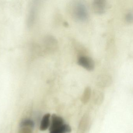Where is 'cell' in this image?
Returning <instances> with one entry per match:
<instances>
[{"mask_svg":"<svg viewBox=\"0 0 133 133\" xmlns=\"http://www.w3.org/2000/svg\"><path fill=\"white\" fill-rule=\"evenodd\" d=\"M71 14L73 18L78 21H85L88 18L86 7L84 4L80 2L73 4L71 8Z\"/></svg>","mask_w":133,"mask_h":133,"instance_id":"6da1fadb","label":"cell"},{"mask_svg":"<svg viewBox=\"0 0 133 133\" xmlns=\"http://www.w3.org/2000/svg\"><path fill=\"white\" fill-rule=\"evenodd\" d=\"M107 8V4L105 1H94L91 4L92 10L96 14L101 15L104 14Z\"/></svg>","mask_w":133,"mask_h":133,"instance_id":"7a4b0ae2","label":"cell"},{"mask_svg":"<svg viewBox=\"0 0 133 133\" xmlns=\"http://www.w3.org/2000/svg\"><path fill=\"white\" fill-rule=\"evenodd\" d=\"M78 64L81 66L89 71L92 70L95 68L94 61L89 57L85 56L80 57L78 60Z\"/></svg>","mask_w":133,"mask_h":133,"instance_id":"3957f363","label":"cell"},{"mask_svg":"<svg viewBox=\"0 0 133 133\" xmlns=\"http://www.w3.org/2000/svg\"><path fill=\"white\" fill-rule=\"evenodd\" d=\"M64 124L63 120L60 117L53 114L51 117V122L49 126V131L54 130Z\"/></svg>","mask_w":133,"mask_h":133,"instance_id":"277c9868","label":"cell"},{"mask_svg":"<svg viewBox=\"0 0 133 133\" xmlns=\"http://www.w3.org/2000/svg\"><path fill=\"white\" fill-rule=\"evenodd\" d=\"M50 118V114L49 113L46 114L43 117L39 127L40 130L43 131L46 130L49 127Z\"/></svg>","mask_w":133,"mask_h":133,"instance_id":"5b68a950","label":"cell"},{"mask_svg":"<svg viewBox=\"0 0 133 133\" xmlns=\"http://www.w3.org/2000/svg\"><path fill=\"white\" fill-rule=\"evenodd\" d=\"M49 131V133H70L71 131V128L68 124H63L58 128Z\"/></svg>","mask_w":133,"mask_h":133,"instance_id":"8992f818","label":"cell"},{"mask_svg":"<svg viewBox=\"0 0 133 133\" xmlns=\"http://www.w3.org/2000/svg\"><path fill=\"white\" fill-rule=\"evenodd\" d=\"M35 126L34 121L29 118H26L22 120L19 124L20 128L29 127L34 128Z\"/></svg>","mask_w":133,"mask_h":133,"instance_id":"52a82bcc","label":"cell"},{"mask_svg":"<svg viewBox=\"0 0 133 133\" xmlns=\"http://www.w3.org/2000/svg\"><path fill=\"white\" fill-rule=\"evenodd\" d=\"M126 21L128 23H130L133 21V14L132 12L129 11L126 15V17H125Z\"/></svg>","mask_w":133,"mask_h":133,"instance_id":"ba28073f","label":"cell"}]
</instances>
